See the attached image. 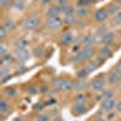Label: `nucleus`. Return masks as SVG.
Here are the masks:
<instances>
[{
    "instance_id": "obj_1",
    "label": "nucleus",
    "mask_w": 121,
    "mask_h": 121,
    "mask_svg": "<svg viewBox=\"0 0 121 121\" xmlns=\"http://www.w3.org/2000/svg\"><path fill=\"white\" fill-rule=\"evenodd\" d=\"M115 105H116V99L113 97V98H108V99H104L102 104H100V109H102V112L109 114L112 113L113 110L115 109Z\"/></svg>"
},
{
    "instance_id": "obj_2",
    "label": "nucleus",
    "mask_w": 121,
    "mask_h": 121,
    "mask_svg": "<svg viewBox=\"0 0 121 121\" xmlns=\"http://www.w3.org/2000/svg\"><path fill=\"white\" fill-rule=\"evenodd\" d=\"M62 23H63V21L57 16V17L48 18L47 21H46V24H45V26H46V28L50 29V30H56V29H58L60 26H62Z\"/></svg>"
},
{
    "instance_id": "obj_3",
    "label": "nucleus",
    "mask_w": 121,
    "mask_h": 121,
    "mask_svg": "<svg viewBox=\"0 0 121 121\" xmlns=\"http://www.w3.org/2000/svg\"><path fill=\"white\" fill-rule=\"evenodd\" d=\"M39 22H40V18H39V17L32 16V17L27 18L26 21H24V28H26L27 30H33V29H35V28L38 27Z\"/></svg>"
},
{
    "instance_id": "obj_4",
    "label": "nucleus",
    "mask_w": 121,
    "mask_h": 121,
    "mask_svg": "<svg viewBox=\"0 0 121 121\" xmlns=\"http://www.w3.org/2000/svg\"><path fill=\"white\" fill-rule=\"evenodd\" d=\"M108 16H109V13L107 11V9H99V10H97V11L95 12V19L97 22H104V21H107Z\"/></svg>"
},
{
    "instance_id": "obj_5",
    "label": "nucleus",
    "mask_w": 121,
    "mask_h": 121,
    "mask_svg": "<svg viewBox=\"0 0 121 121\" xmlns=\"http://www.w3.org/2000/svg\"><path fill=\"white\" fill-rule=\"evenodd\" d=\"M60 12H62V7L58 6V5H53V6H50L47 10H46V16L48 18H51V17H57Z\"/></svg>"
},
{
    "instance_id": "obj_6",
    "label": "nucleus",
    "mask_w": 121,
    "mask_h": 121,
    "mask_svg": "<svg viewBox=\"0 0 121 121\" xmlns=\"http://www.w3.org/2000/svg\"><path fill=\"white\" fill-rule=\"evenodd\" d=\"M104 80L103 79H95L92 82H91L90 87L92 88L93 91H96V92H100V91H103L104 88Z\"/></svg>"
},
{
    "instance_id": "obj_7",
    "label": "nucleus",
    "mask_w": 121,
    "mask_h": 121,
    "mask_svg": "<svg viewBox=\"0 0 121 121\" xmlns=\"http://www.w3.org/2000/svg\"><path fill=\"white\" fill-rule=\"evenodd\" d=\"M15 55H16L17 59H18V60H22V62L27 60L28 57H29V52L27 51V48H19V47H16Z\"/></svg>"
},
{
    "instance_id": "obj_8",
    "label": "nucleus",
    "mask_w": 121,
    "mask_h": 121,
    "mask_svg": "<svg viewBox=\"0 0 121 121\" xmlns=\"http://www.w3.org/2000/svg\"><path fill=\"white\" fill-rule=\"evenodd\" d=\"M59 40L63 45H72L74 43V36L70 32H67V33H63L62 35H60Z\"/></svg>"
},
{
    "instance_id": "obj_9",
    "label": "nucleus",
    "mask_w": 121,
    "mask_h": 121,
    "mask_svg": "<svg viewBox=\"0 0 121 121\" xmlns=\"http://www.w3.org/2000/svg\"><path fill=\"white\" fill-rule=\"evenodd\" d=\"M88 108L86 107V104H75L73 107V114L75 116H79V115H84L85 113H87Z\"/></svg>"
},
{
    "instance_id": "obj_10",
    "label": "nucleus",
    "mask_w": 121,
    "mask_h": 121,
    "mask_svg": "<svg viewBox=\"0 0 121 121\" xmlns=\"http://www.w3.org/2000/svg\"><path fill=\"white\" fill-rule=\"evenodd\" d=\"M88 84L85 81V80H78V81H75L74 82V87H73V90L74 91H78V92H81V91H85V90H87L88 88Z\"/></svg>"
},
{
    "instance_id": "obj_11",
    "label": "nucleus",
    "mask_w": 121,
    "mask_h": 121,
    "mask_svg": "<svg viewBox=\"0 0 121 121\" xmlns=\"http://www.w3.org/2000/svg\"><path fill=\"white\" fill-rule=\"evenodd\" d=\"M107 80H108V84L109 85H117L119 82H120V76H119V74H116L115 72H112V73H109L108 74V78H107Z\"/></svg>"
},
{
    "instance_id": "obj_12",
    "label": "nucleus",
    "mask_w": 121,
    "mask_h": 121,
    "mask_svg": "<svg viewBox=\"0 0 121 121\" xmlns=\"http://www.w3.org/2000/svg\"><path fill=\"white\" fill-rule=\"evenodd\" d=\"M112 55H113V51H112V48H110L108 45H104L103 47H100L99 56L102 57V58H109Z\"/></svg>"
},
{
    "instance_id": "obj_13",
    "label": "nucleus",
    "mask_w": 121,
    "mask_h": 121,
    "mask_svg": "<svg viewBox=\"0 0 121 121\" xmlns=\"http://www.w3.org/2000/svg\"><path fill=\"white\" fill-rule=\"evenodd\" d=\"M73 87H74V82H72L70 80H63L59 90L63 91V92H68V91H72Z\"/></svg>"
},
{
    "instance_id": "obj_14",
    "label": "nucleus",
    "mask_w": 121,
    "mask_h": 121,
    "mask_svg": "<svg viewBox=\"0 0 121 121\" xmlns=\"http://www.w3.org/2000/svg\"><path fill=\"white\" fill-rule=\"evenodd\" d=\"M107 11H108V13H109V15L114 16L115 13H117V12L120 11V9H119V5H117L116 3L109 4V5L107 6Z\"/></svg>"
},
{
    "instance_id": "obj_15",
    "label": "nucleus",
    "mask_w": 121,
    "mask_h": 121,
    "mask_svg": "<svg viewBox=\"0 0 121 121\" xmlns=\"http://www.w3.org/2000/svg\"><path fill=\"white\" fill-rule=\"evenodd\" d=\"M82 51H84V53H85L86 59H91V58L95 56V48H93L92 46H85V47L82 48Z\"/></svg>"
},
{
    "instance_id": "obj_16",
    "label": "nucleus",
    "mask_w": 121,
    "mask_h": 121,
    "mask_svg": "<svg viewBox=\"0 0 121 121\" xmlns=\"http://www.w3.org/2000/svg\"><path fill=\"white\" fill-rule=\"evenodd\" d=\"M75 16L79 18H85L88 16V10L87 7H79L76 11H75Z\"/></svg>"
},
{
    "instance_id": "obj_17",
    "label": "nucleus",
    "mask_w": 121,
    "mask_h": 121,
    "mask_svg": "<svg viewBox=\"0 0 121 121\" xmlns=\"http://www.w3.org/2000/svg\"><path fill=\"white\" fill-rule=\"evenodd\" d=\"M114 40H115V36H114V34L113 33H107L104 36H103V41L102 43H104V45H110V44H113L114 43Z\"/></svg>"
},
{
    "instance_id": "obj_18",
    "label": "nucleus",
    "mask_w": 121,
    "mask_h": 121,
    "mask_svg": "<svg viewBox=\"0 0 121 121\" xmlns=\"http://www.w3.org/2000/svg\"><path fill=\"white\" fill-rule=\"evenodd\" d=\"M75 19H76V16L75 15H67V16H64L63 23L65 26H72V24L75 23Z\"/></svg>"
},
{
    "instance_id": "obj_19",
    "label": "nucleus",
    "mask_w": 121,
    "mask_h": 121,
    "mask_svg": "<svg viewBox=\"0 0 121 121\" xmlns=\"http://www.w3.org/2000/svg\"><path fill=\"white\" fill-rule=\"evenodd\" d=\"M74 60H75V63H81V62H84V60H86V57H85V53H84L82 50L78 51V53L74 57Z\"/></svg>"
},
{
    "instance_id": "obj_20",
    "label": "nucleus",
    "mask_w": 121,
    "mask_h": 121,
    "mask_svg": "<svg viewBox=\"0 0 121 121\" xmlns=\"http://www.w3.org/2000/svg\"><path fill=\"white\" fill-rule=\"evenodd\" d=\"M87 96L85 95V93H79L78 96H76V98H75V100H76V103L78 104H86V102H87Z\"/></svg>"
},
{
    "instance_id": "obj_21",
    "label": "nucleus",
    "mask_w": 121,
    "mask_h": 121,
    "mask_svg": "<svg viewBox=\"0 0 121 121\" xmlns=\"http://www.w3.org/2000/svg\"><path fill=\"white\" fill-rule=\"evenodd\" d=\"M12 60H13V57L10 55V53H7V55H5V56H3V58H1V65H10V63H12Z\"/></svg>"
},
{
    "instance_id": "obj_22",
    "label": "nucleus",
    "mask_w": 121,
    "mask_h": 121,
    "mask_svg": "<svg viewBox=\"0 0 121 121\" xmlns=\"http://www.w3.org/2000/svg\"><path fill=\"white\" fill-rule=\"evenodd\" d=\"M3 26L5 27V29L7 30V32H11V30L15 29V22L12 21V19H6Z\"/></svg>"
},
{
    "instance_id": "obj_23",
    "label": "nucleus",
    "mask_w": 121,
    "mask_h": 121,
    "mask_svg": "<svg viewBox=\"0 0 121 121\" xmlns=\"http://www.w3.org/2000/svg\"><path fill=\"white\" fill-rule=\"evenodd\" d=\"M9 109H10V105H9V103L6 102V100H5V99H1V100H0V113H1V114H5Z\"/></svg>"
},
{
    "instance_id": "obj_24",
    "label": "nucleus",
    "mask_w": 121,
    "mask_h": 121,
    "mask_svg": "<svg viewBox=\"0 0 121 121\" xmlns=\"http://www.w3.org/2000/svg\"><path fill=\"white\" fill-rule=\"evenodd\" d=\"M62 13H64L65 16L67 15H74L75 13V10L72 5H67L64 7H62Z\"/></svg>"
},
{
    "instance_id": "obj_25",
    "label": "nucleus",
    "mask_w": 121,
    "mask_h": 121,
    "mask_svg": "<svg viewBox=\"0 0 121 121\" xmlns=\"http://www.w3.org/2000/svg\"><path fill=\"white\" fill-rule=\"evenodd\" d=\"M10 72H11V68H10V65H1V72H0V75H1V78H6L7 75H10Z\"/></svg>"
},
{
    "instance_id": "obj_26",
    "label": "nucleus",
    "mask_w": 121,
    "mask_h": 121,
    "mask_svg": "<svg viewBox=\"0 0 121 121\" xmlns=\"http://www.w3.org/2000/svg\"><path fill=\"white\" fill-rule=\"evenodd\" d=\"M82 44L85 46H92V44H95V39H93V35H87L84 38V41Z\"/></svg>"
},
{
    "instance_id": "obj_27",
    "label": "nucleus",
    "mask_w": 121,
    "mask_h": 121,
    "mask_svg": "<svg viewBox=\"0 0 121 121\" xmlns=\"http://www.w3.org/2000/svg\"><path fill=\"white\" fill-rule=\"evenodd\" d=\"M87 75H88V70H87L86 68H85V69H80V70H78V72H76V76H78L79 79H81V80L86 79Z\"/></svg>"
},
{
    "instance_id": "obj_28",
    "label": "nucleus",
    "mask_w": 121,
    "mask_h": 121,
    "mask_svg": "<svg viewBox=\"0 0 121 121\" xmlns=\"http://www.w3.org/2000/svg\"><path fill=\"white\" fill-rule=\"evenodd\" d=\"M97 67H98V64H97L96 62H93V60H88L87 64H86V69L88 70V73H90V72H93V70H96Z\"/></svg>"
},
{
    "instance_id": "obj_29",
    "label": "nucleus",
    "mask_w": 121,
    "mask_h": 121,
    "mask_svg": "<svg viewBox=\"0 0 121 121\" xmlns=\"http://www.w3.org/2000/svg\"><path fill=\"white\" fill-rule=\"evenodd\" d=\"M114 97V91L113 90H104L102 93V98L103 99H108V98H113Z\"/></svg>"
},
{
    "instance_id": "obj_30",
    "label": "nucleus",
    "mask_w": 121,
    "mask_h": 121,
    "mask_svg": "<svg viewBox=\"0 0 121 121\" xmlns=\"http://www.w3.org/2000/svg\"><path fill=\"white\" fill-rule=\"evenodd\" d=\"M28 41L27 40H24V39H21V40H18L17 41V44H16V46L17 47H19V48H27L28 47Z\"/></svg>"
},
{
    "instance_id": "obj_31",
    "label": "nucleus",
    "mask_w": 121,
    "mask_h": 121,
    "mask_svg": "<svg viewBox=\"0 0 121 121\" xmlns=\"http://www.w3.org/2000/svg\"><path fill=\"white\" fill-rule=\"evenodd\" d=\"M6 95H7L9 97H15V96L17 95L16 87H9V88H6Z\"/></svg>"
},
{
    "instance_id": "obj_32",
    "label": "nucleus",
    "mask_w": 121,
    "mask_h": 121,
    "mask_svg": "<svg viewBox=\"0 0 121 121\" xmlns=\"http://www.w3.org/2000/svg\"><path fill=\"white\" fill-rule=\"evenodd\" d=\"M113 23L114 24H121V11H119L117 13H115L113 16Z\"/></svg>"
},
{
    "instance_id": "obj_33",
    "label": "nucleus",
    "mask_w": 121,
    "mask_h": 121,
    "mask_svg": "<svg viewBox=\"0 0 121 121\" xmlns=\"http://www.w3.org/2000/svg\"><path fill=\"white\" fill-rule=\"evenodd\" d=\"M13 6L17 9V10H23L24 9V1L23 0H16V1L13 3Z\"/></svg>"
},
{
    "instance_id": "obj_34",
    "label": "nucleus",
    "mask_w": 121,
    "mask_h": 121,
    "mask_svg": "<svg viewBox=\"0 0 121 121\" xmlns=\"http://www.w3.org/2000/svg\"><path fill=\"white\" fill-rule=\"evenodd\" d=\"M88 4H92V0H78V5L80 7H86Z\"/></svg>"
},
{
    "instance_id": "obj_35",
    "label": "nucleus",
    "mask_w": 121,
    "mask_h": 121,
    "mask_svg": "<svg viewBox=\"0 0 121 121\" xmlns=\"http://www.w3.org/2000/svg\"><path fill=\"white\" fill-rule=\"evenodd\" d=\"M62 81H63L62 79H56V80H53V81H52V85H53V87H55V88H60V85H62Z\"/></svg>"
},
{
    "instance_id": "obj_36",
    "label": "nucleus",
    "mask_w": 121,
    "mask_h": 121,
    "mask_svg": "<svg viewBox=\"0 0 121 121\" xmlns=\"http://www.w3.org/2000/svg\"><path fill=\"white\" fill-rule=\"evenodd\" d=\"M6 34H7V30L5 29L4 26H1V28H0V39L4 40V39L6 38Z\"/></svg>"
},
{
    "instance_id": "obj_37",
    "label": "nucleus",
    "mask_w": 121,
    "mask_h": 121,
    "mask_svg": "<svg viewBox=\"0 0 121 121\" xmlns=\"http://www.w3.org/2000/svg\"><path fill=\"white\" fill-rule=\"evenodd\" d=\"M0 55H1V56L7 55V47H6L5 44H1V46H0Z\"/></svg>"
},
{
    "instance_id": "obj_38",
    "label": "nucleus",
    "mask_w": 121,
    "mask_h": 121,
    "mask_svg": "<svg viewBox=\"0 0 121 121\" xmlns=\"http://www.w3.org/2000/svg\"><path fill=\"white\" fill-rule=\"evenodd\" d=\"M10 3H11V0H0V6L3 9H6L10 5Z\"/></svg>"
},
{
    "instance_id": "obj_39",
    "label": "nucleus",
    "mask_w": 121,
    "mask_h": 121,
    "mask_svg": "<svg viewBox=\"0 0 121 121\" xmlns=\"http://www.w3.org/2000/svg\"><path fill=\"white\" fill-rule=\"evenodd\" d=\"M68 3H69V0H57V5L60 7H64V6L69 5Z\"/></svg>"
},
{
    "instance_id": "obj_40",
    "label": "nucleus",
    "mask_w": 121,
    "mask_h": 121,
    "mask_svg": "<svg viewBox=\"0 0 121 121\" xmlns=\"http://www.w3.org/2000/svg\"><path fill=\"white\" fill-rule=\"evenodd\" d=\"M28 92H29V95H36L38 93V87L36 86H30L28 88Z\"/></svg>"
},
{
    "instance_id": "obj_41",
    "label": "nucleus",
    "mask_w": 121,
    "mask_h": 121,
    "mask_svg": "<svg viewBox=\"0 0 121 121\" xmlns=\"http://www.w3.org/2000/svg\"><path fill=\"white\" fill-rule=\"evenodd\" d=\"M36 121H48V115L46 114H41L36 117Z\"/></svg>"
},
{
    "instance_id": "obj_42",
    "label": "nucleus",
    "mask_w": 121,
    "mask_h": 121,
    "mask_svg": "<svg viewBox=\"0 0 121 121\" xmlns=\"http://www.w3.org/2000/svg\"><path fill=\"white\" fill-rule=\"evenodd\" d=\"M114 72L116 73V74H119V76L121 75V63H119L116 67H115V69H114Z\"/></svg>"
},
{
    "instance_id": "obj_43",
    "label": "nucleus",
    "mask_w": 121,
    "mask_h": 121,
    "mask_svg": "<svg viewBox=\"0 0 121 121\" xmlns=\"http://www.w3.org/2000/svg\"><path fill=\"white\" fill-rule=\"evenodd\" d=\"M115 109L117 112H121V99L120 100H116V105H115Z\"/></svg>"
},
{
    "instance_id": "obj_44",
    "label": "nucleus",
    "mask_w": 121,
    "mask_h": 121,
    "mask_svg": "<svg viewBox=\"0 0 121 121\" xmlns=\"http://www.w3.org/2000/svg\"><path fill=\"white\" fill-rule=\"evenodd\" d=\"M40 1H41V4H43V5H48L52 1V0H40Z\"/></svg>"
},
{
    "instance_id": "obj_45",
    "label": "nucleus",
    "mask_w": 121,
    "mask_h": 121,
    "mask_svg": "<svg viewBox=\"0 0 121 121\" xmlns=\"http://www.w3.org/2000/svg\"><path fill=\"white\" fill-rule=\"evenodd\" d=\"M35 110H43V104H38L35 107Z\"/></svg>"
},
{
    "instance_id": "obj_46",
    "label": "nucleus",
    "mask_w": 121,
    "mask_h": 121,
    "mask_svg": "<svg viewBox=\"0 0 121 121\" xmlns=\"http://www.w3.org/2000/svg\"><path fill=\"white\" fill-rule=\"evenodd\" d=\"M13 121H26V120H24V117H16Z\"/></svg>"
},
{
    "instance_id": "obj_47",
    "label": "nucleus",
    "mask_w": 121,
    "mask_h": 121,
    "mask_svg": "<svg viewBox=\"0 0 121 121\" xmlns=\"http://www.w3.org/2000/svg\"><path fill=\"white\" fill-rule=\"evenodd\" d=\"M96 121H107V119H104V117H97Z\"/></svg>"
},
{
    "instance_id": "obj_48",
    "label": "nucleus",
    "mask_w": 121,
    "mask_h": 121,
    "mask_svg": "<svg viewBox=\"0 0 121 121\" xmlns=\"http://www.w3.org/2000/svg\"><path fill=\"white\" fill-rule=\"evenodd\" d=\"M117 91H119V92H121V81L117 84Z\"/></svg>"
},
{
    "instance_id": "obj_49",
    "label": "nucleus",
    "mask_w": 121,
    "mask_h": 121,
    "mask_svg": "<svg viewBox=\"0 0 121 121\" xmlns=\"http://www.w3.org/2000/svg\"><path fill=\"white\" fill-rule=\"evenodd\" d=\"M52 121H62V119H60V117H58V116H57V117H55V119H53Z\"/></svg>"
},
{
    "instance_id": "obj_50",
    "label": "nucleus",
    "mask_w": 121,
    "mask_h": 121,
    "mask_svg": "<svg viewBox=\"0 0 121 121\" xmlns=\"http://www.w3.org/2000/svg\"><path fill=\"white\" fill-rule=\"evenodd\" d=\"M116 3H120L121 4V0H116Z\"/></svg>"
},
{
    "instance_id": "obj_51",
    "label": "nucleus",
    "mask_w": 121,
    "mask_h": 121,
    "mask_svg": "<svg viewBox=\"0 0 121 121\" xmlns=\"http://www.w3.org/2000/svg\"><path fill=\"white\" fill-rule=\"evenodd\" d=\"M120 81H121V75H120Z\"/></svg>"
},
{
    "instance_id": "obj_52",
    "label": "nucleus",
    "mask_w": 121,
    "mask_h": 121,
    "mask_svg": "<svg viewBox=\"0 0 121 121\" xmlns=\"http://www.w3.org/2000/svg\"><path fill=\"white\" fill-rule=\"evenodd\" d=\"M120 63H121V60H120Z\"/></svg>"
},
{
    "instance_id": "obj_53",
    "label": "nucleus",
    "mask_w": 121,
    "mask_h": 121,
    "mask_svg": "<svg viewBox=\"0 0 121 121\" xmlns=\"http://www.w3.org/2000/svg\"><path fill=\"white\" fill-rule=\"evenodd\" d=\"M120 121H121V119H120Z\"/></svg>"
}]
</instances>
